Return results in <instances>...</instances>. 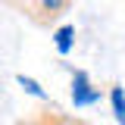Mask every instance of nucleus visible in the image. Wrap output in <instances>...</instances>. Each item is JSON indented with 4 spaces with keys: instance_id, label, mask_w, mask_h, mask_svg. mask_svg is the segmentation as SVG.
Here are the masks:
<instances>
[{
    "instance_id": "obj_4",
    "label": "nucleus",
    "mask_w": 125,
    "mask_h": 125,
    "mask_svg": "<svg viewBox=\"0 0 125 125\" xmlns=\"http://www.w3.org/2000/svg\"><path fill=\"white\" fill-rule=\"evenodd\" d=\"M34 3H38V13H44V19H56L69 6V0H34Z\"/></svg>"
},
{
    "instance_id": "obj_6",
    "label": "nucleus",
    "mask_w": 125,
    "mask_h": 125,
    "mask_svg": "<svg viewBox=\"0 0 125 125\" xmlns=\"http://www.w3.org/2000/svg\"><path fill=\"white\" fill-rule=\"evenodd\" d=\"M16 81H19V88L22 91H28L31 97H38V100H47V91L34 81V78H28V75H16Z\"/></svg>"
},
{
    "instance_id": "obj_5",
    "label": "nucleus",
    "mask_w": 125,
    "mask_h": 125,
    "mask_svg": "<svg viewBox=\"0 0 125 125\" xmlns=\"http://www.w3.org/2000/svg\"><path fill=\"white\" fill-rule=\"evenodd\" d=\"M109 100H113V113H116V119L125 125V91L119 84H113V91H109Z\"/></svg>"
},
{
    "instance_id": "obj_3",
    "label": "nucleus",
    "mask_w": 125,
    "mask_h": 125,
    "mask_svg": "<svg viewBox=\"0 0 125 125\" xmlns=\"http://www.w3.org/2000/svg\"><path fill=\"white\" fill-rule=\"evenodd\" d=\"M72 38H75V25H60L56 34H53L56 50H60V53H69V50H72Z\"/></svg>"
},
{
    "instance_id": "obj_2",
    "label": "nucleus",
    "mask_w": 125,
    "mask_h": 125,
    "mask_svg": "<svg viewBox=\"0 0 125 125\" xmlns=\"http://www.w3.org/2000/svg\"><path fill=\"white\" fill-rule=\"evenodd\" d=\"M28 125H88L84 119H75V116H66V113H60V109H50V113H41L34 122Z\"/></svg>"
},
{
    "instance_id": "obj_1",
    "label": "nucleus",
    "mask_w": 125,
    "mask_h": 125,
    "mask_svg": "<svg viewBox=\"0 0 125 125\" xmlns=\"http://www.w3.org/2000/svg\"><path fill=\"white\" fill-rule=\"evenodd\" d=\"M97 100H100V88L91 84L88 72L75 69V72H72V103H75V106H91Z\"/></svg>"
}]
</instances>
